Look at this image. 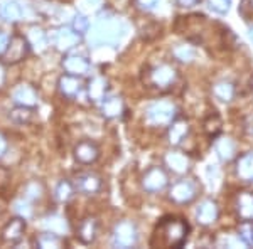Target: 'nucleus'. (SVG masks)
<instances>
[{"label": "nucleus", "mask_w": 253, "mask_h": 249, "mask_svg": "<svg viewBox=\"0 0 253 249\" xmlns=\"http://www.w3.org/2000/svg\"><path fill=\"white\" fill-rule=\"evenodd\" d=\"M189 226L184 219L175 215H166L157 222L154 229L150 246L152 248H182L187 241Z\"/></svg>", "instance_id": "obj_1"}, {"label": "nucleus", "mask_w": 253, "mask_h": 249, "mask_svg": "<svg viewBox=\"0 0 253 249\" xmlns=\"http://www.w3.org/2000/svg\"><path fill=\"white\" fill-rule=\"evenodd\" d=\"M124 34V26L122 22H118L115 19H101L96 22V26L93 27L91 34H89V40L93 44H113Z\"/></svg>", "instance_id": "obj_2"}, {"label": "nucleus", "mask_w": 253, "mask_h": 249, "mask_svg": "<svg viewBox=\"0 0 253 249\" xmlns=\"http://www.w3.org/2000/svg\"><path fill=\"white\" fill-rule=\"evenodd\" d=\"M31 52V42L27 37L24 36H12L10 40H7V46L3 49L2 56H0V61L3 64H17L20 61H24L29 56Z\"/></svg>", "instance_id": "obj_3"}, {"label": "nucleus", "mask_w": 253, "mask_h": 249, "mask_svg": "<svg viewBox=\"0 0 253 249\" xmlns=\"http://www.w3.org/2000/svg\"><path fill=\"white\" fill-rule=\"evenodd\" d=\"M175 118V106L170 101H157L147 109V121L154 126H169Z\"/></svg>", "instance_id": "obj_4"}, {"label": "nucleus", "mask_w": 253, "mask_h": 249, "mask_svg": "<svg viewBox=\"0 0 253 249\" xmlns=\"http://www.w3.org/2000/svg\"><path fill=\"white\" fill-rule=\"evenodd\" d=\"M196 185L191 180L175 182L169 190V199L175 204H189L196 199Z\"/></svg>", "instance_id": "obj_5"}, {"label": "nucleus", "mask_w": 253, "mask_h": 249, "mask_svg": "<svg viewBox=\"0 0 253 249\" xmlns=\"http://www.w3.org/2000/svg\"><path fill=\"white\" fill-rule=\"evenodd\" d=\"M113 241L118 248H132L137 243V229L133 222H130V220L118 222L115 232H113Z\"/></svg>", "instance_id": "obj_6"}, {"label": "nucleus", "mask_w": 253, "mask_h": 249, "mask_svg": "<svg viewBox=\"0 0 253 249\" xmlns=\"http://www.w3.org/2000/svg\"><path fill=\"white\" fill-rule=\"evenodd\" d=\"M167 185V174L162 167H152L144 174L142 187L147 192H159Z\"/></svg>", "instance_id": "obj_7"}, {"label": "nucleus", "mask_w": 253, "mask_h": 249, "mask_svg": "<svg viewBox=\"0 0 253 249\" xmlns=\"http://www.w3.org/2000/svg\"><path fill=\"white\" fill-rule=\"evenodd\" d=\"M149 81L156 88H169L175 81V71L169 64H161L149 72Z\"/></svg>", "instance_id": "obj_8"}, {"label": "nucleus", "mask_w": 253, "mask_h": 249, "mask_svg": "<svg viewBox=\"0 0 253 249\" xmlns=\"http://www.w3.org/2000/svg\"><path fill=\"white\" fill-rule=\"evenodd\" d=\"M100 157V148L95 142L91 140H83L75 146V158L83 165H89Z\"/></svg>", "instance_id": "obj_9"}, {"label": "nucleus", "mask_w": 253, "mask_h": 249, "mask_svg": "<svg viewBox=\"0 0 253 249\" xmlns=\"http://www.w3.org/2000/svg\"><path fill=\"white\" fill-rule=\"evenodd\" d=\"M24 232H26V217H15L10 219L2 229V239L5 243L15 244L22 239Z\"/></svg>", "instance_id": "obj_10"}, {"label": "nucleus", "mask_w": 253, "mask_h": 249, "mask_svg": "<svg viewBox=\"0 0 253 249\" xmlns=\"http://www.w3.org/2000/svg\"><path fill=\"white\" fill-rule=\"evenodd\" d=\"M75 189L83 192V194H96L101 189V178L96 174L86 172V174H80L75 180Z\"/></svg>", "instance_id": "obj_11"}, {"label": "nucleus", "mask_w": 253, "mask_h": 249, "mask_svg": "<svg viewBox=\"0 0 253 249\" xmlns=\"http://www.w3.org/2000/svg\"><path fill=\"white\" fill-rule=\"evenodd\" d=\"M98 234V222L95 217H84L80 220L78 227H76V238L83 244H91Z\"/></svg>", "instance_id": "obj_12"}, {"label": "nucleus", "mask_w": 253, "mask_h": 249, "mask_svg": "<svg viewBox=\"0 0 253 249\" xmlns=\"http://www.w3.org/2000/svg\"><path fill=\"white\" fill-rule=\"evenodd\" d=\"M236 214L243 222L253 220V192H240L236 197Z\"/></svg>", "instance_id": "obj_13"}, {"label": "nucleus", "mask_w": 253, "mask_h": 249, "mask_svg": "<svg viewBox=\"0 0 253 249\" xmlns=\"http://www.w3.org/2000/svg\"><path fill=\"white\" fill-rule=\"evenodd\" d=\"M52 42L59 51H69L80 42V34L75 29H59L52 37Z\"/></svg>", "instance_id": "obj_14"}, {"label": "nucleus", "mask_w": 253, "mask_h": 249, "mask_svg": "<svg viewBox=\"0 0 253 249\" xmlns=\"http://www.w3.org/2000/svg\"><path fill=\"white\" fill-rule=\"evenodd\" d=\"M58 86H59V91L63 96L75 98L80 95L83 84H81V81H80V76H73V74H68L66 72L64 76H61Z\"/></svg>", "instance_id": "obj_15"}, {"label": "nucleus", "mask_w": 253, "mask_h": 249, "mask_svg": "<svg viewBox=\"0 0 253 249\" xmlns=\"http://www.w3.org/2000/svg\"><path fill=\"white\" fill-rule=\"evenodd\" d=\"M63 68L68 74L83 76L89 71V63L84 58H80V56H68L63 61Z\"/></svg>", "instance_id": "obj_16"}, {"label": "nucleus", "mask_w": 253, "mask_h": 249, "mask_svg": "<svg viewBox=\"0 0 253 249\" xmlns=\"http://www.w3.org/2000/svg\"><path fill=\"white\" fill-rule=\"evenodd\" d=\"M196 215H198V222L199 224H203V226H210V224H213L214 220L218 219L219 209H218V206H216L213 201H205L201 206H199Z\"/></svg>", "instance_id": "obj_17"}, {"label": "nucleus", "mask_w": 253, "mask_h": 249, "mask_svg": "<svg viewBox=\"0 0 253 249\" xmlns=\"http://www.w3.org/2000/svg\"><path fill=\"white\" fill-rule=\"evenodd\" d=\"M14 101L20 106L34 108V105L38 103V91L29 84H22L14 91Z\"/></svg>", "instance_id": "obj_18"}, {"label": "nucleus", "mask_w": 253, "mask_h": 249, "mask_svg": "<svg viewBox=\"0 0 253 249\" xmlns=\"http://www.w3.org/2000/svg\"><path fill=\"white\" fill-rule=\"evenodd\" d=\"M24 9L14 0H7V2L0 3V19L7 20V22H17L22 19Z\"/></svg>", "instance_id": "obj_19"}, {"label": "nucleus", "mask_w": 253, "mask_h": 249, "mask_svg": "<svg viewBox=\"0 0 253 249\" xmlns=\"http://www.w3.org/2000/svg\"><path fill=\"white\" fill-rule=\"evenodd\" d=\"M236 174L247 182H253V152L245 153L236 160Z\"/></svg>", "instance_id": "obj_20"}, {"label": "nucleus", "mask_w": 253, "mask_h": 249, "mask_svg": "<svg viewBox=\"0 0 253 249\" xmlns=\"http://www.w3.org/2000/svg\"><path fill=\"white\" fill-rule=\"evenodd\" d=\"M187 133H189V126H187L186 121L177 120L169 125V142L172 145L181 143V142L187 137Z\"/></svg>", "instance_id": "obj_21"}, {"label": "nucleus", "mask_w": 253, "mask_h": 249, "mask_svg": "<svg viewBox=\"0 0 253 249\" xmlns=\"http://www.w3.org/2000/svg\"><path fill=\"white\" fill-rule=\"evenodd\" d=\"M214 148H216L218 157L221 158L223 162H228V160H231V158L235 157V143L226 137L218 138V140H216V143H214Z\"/></svg>", "instance_id": "obj_22"}, {"label": "nucleus", "mask_w": 253, "mask_h": 249, "mask_svg": "<svg viewBox=\"0 0 253 249\" xmlns=\"http://www.w3.org/2000/svg\"><path fill=\"white\" fill-rule=\"evenodd\" d=\"M88 95L91 98L93 101H101L107 95V79L105 77H93L89 81V86H88Z\"/></svg>", "instance_id": "obj_23"}, {"label": "nucleus", "mask_w": 253, "mask_h": 249, "mask_svg": "<svg viewBox=\"0 0 253 249\" xmlns=\"http://www.w3.org/2000/svg\"><path fill=\"white\" fill-rule=\"evenodd\" d=\"M101 111H103V115L107 118H117L118 115H122V111H124V101L117 96L105 98L103 105H101Z\"/></svg>", "instance_id": "obj_24"}, {"label": "nucleus", "mask_w": 253, "mask_h": 249, "mask_svg": "<svg viewBox=\"0 0 253 249\" xmlns=\"http://www.w3.org/2000/svg\"><path fill=\"white\" fill-rule=\"evenodd\" d=\"M64 238L59 234H56V232H44V234H41L36 238V246L39 248H61L64 246Z\"/></svg>", "instance_id": "obj_25"}, {"label": "nucleus", "mask_w": 253, "mask_h": 249, "mask_svg": "<svg viewBox=\"0 0 253 249\" xmlns=\"http://www.w3.org/2000/svg\"><path fill=\"white\" fill-rule=\"evenodd\" d=\"M166 163L175 174H184L187 170V167H189V160H187V157L182 153H169L166 157Z\"/></svg>", "instance_id": "obj_26"}, {"label": "nucleus", "mask_w": 253, "mask_h": 249, "mask_svg": "<svg viewBox=\"0 0 253 249\" xmlns=\"http://www.w3.org/2000/svg\"><path fill=\"white\" fill-rule=\"evenodd\" d=\"M32 116H34V113H32V108H29V106H20V105H17V108H14L9 113L10 120L14 121V123H19V125L31 123Z\"/></svg>", "instance_id": "obj_27"}, {"label": "nucleus", "mask_w": 253, "mask_h": 249, "mask_svg": "<svg viewBox=\"0 0 253 249\" xmlns=\"http://www.w3.org/2000/svg\"><path fill=\"white\" fill-rule=\"evenodd\" d=\"M213 96L219 101H231L235 96V88L233 84L221 81V83H216L213 86Z\"/></svg>", "instance_id": "obj_28"}, {"label": "nucleus", "mask_w": 253, "mask_h": 249, "mask_svg": "<svg viewBox=\"0 0 253 249\" xmlns=\"http://www.w3.org/2000/svg\"><path fill=\"white\" fill-rule=\"evenodd\" d=\"M75 183L69 182V180H63L58 183V187H56L54 190V197L58 199L59 202H68L69 199L73 197V194H75Z\"/></svg>", "instance_id": "obj_29"}, {"label": "nucleus", "mask_w": 253, "mask_h": 249, "mask_svg": "<svg viewBox=\"0 0 253 249\" xmlns=\"http://www.w3.org/2000/svg\"><path fill=\"white\" fill-rule=\"evenodd\" d=\"M172 54L175 56V59L182 61V63H191L196 56V51L191 46H186V44H181L172 51Z\"/></svg>", "instance_id": "obj_30"}, {"label": "nucleus", "mask_w": 253, "mask_h": 249, "mask_svg": "<svg viewBox=\"0 0 253 249\" xmlns=\"http://www.w3.org/2000/svg\"><path fill=\"white\" fill-rule=\"evenodd\" d=\"M46 226L51 232H56V234H59V236H63L68 229L66 220H64L63 217H59V215H52V217H49Z\"/></svg>", "instance_id": "obj_31"}, {"label": "nucleus", "mask_w": 253, "mask_h": 249, "mask_svg": "<svg viewBox=\"0 0 253 249\" xmlns=\"http://www.w3.org/2000/svg\"><path fill=\"white\" fill-rule=\"evenodd\" d=\"M29 42H31V46H36V44H38L39 49H44V47H46L47 39H46V36H44V32L41 29H32Z\"/></svg>", "instance_id": "obj_32"}, {"label": "nucleus", "mask_w": 253, "mask_h": 249, "mask_svg": "<svg viewBox=\"0 0 253 249\" xmlns=\"http://www.w3.org/2000/svg\"><path fill=\"white\" fill-rule=\"evenodd\" d=\"M210 7L213 9L214 12L218 14H226L230 10V5H231V0H208Z\"/></svg>", "instance_id": "obj_33"}, {"label": "nucleus", "mask_w": 253, "mask_h": 249, "mask_svg": "<svg viewBox=\"0 0 253 249\" xmlns=\"http://www.w3.org/2000/svg\"><path fill=\"white\" fill-rule=\"evenodd\" d=\"M240 238L247 244H253V226L250 222H243V226L240 227Z\"/></svg>", "instance_id": "obj_34"}, {"label": "nucleus", "mask_w": 253, "mask_h": 249, "mask_svg": "<svg viewBox=\"0 0 253 249\" xmlns=\"http://www.w3.org/2000/svg\"><path fill=\"white\" fill-rule=\"evenodd\" d=\"M89 27V22L86 20V17H83V15H78V17L75 19V31L78 32V34H83V32H86Z\"/></svg>", "instance_id": "obj_35"}, {"label": "nucleus", "mask_w": 253, "mask_h": 249, "mask_svg": "<svg viewBox=\"0 0 253 249\" xmlns=\"http://www.w3.org/2000/svg\"><path fill=\"white\" fill-rule=\"evenodd\" d=\"M135 2L142 10H152V9H156L159 0H135Z\"/></svg>", "instance_id": "obj_36"}, {"label": "nucleus", "mask_w": 253, "mask_h": 249, "mask_svg": "<svg viewBox=\"0 0 253 249\" xmlns=\"http://www.w3.org/2000/svg\"><path fill=\"white\" fill-rule=\"evenodd\" d=\"M9 172H7V169H3V167H0V189L2 187H5L7 183H9Z\"/></svg>", "instance_id": "obj_37"}, {"label": "nucleus", "mask_w": 253, "mask_h": 249, "mask_svg": "<svg viewBox=\"0 0 253 249\" xmlns=\"http://www.w3.org/2000/svg\"><path fill=\"white\" fill-rule=\"evenodd\" d=\"M179 7H194L196 3H199V0H175Z\"/></svg>", "instance_id": "obj_38"}, {"label": "nucleus", "mask_w": 253, "mask_h": 249, "mask_svg": "<svg viewBox=\"0 0 253 249\" xmlns=\"http://www.w3.org/2000/svg\"><path fill=\"white\" fill-rule=\"evenodd\" d=\"M5 150H7V142H5V138L0 135V157L5 153Z\"/></svg>", "instance_id": "obj_39"}, {"label": "nucleus", "mask_w": 253, "mask_h": 249, "mask_svg": "<svg viewBox=\"0 0 253 249\" xmlns=\"http://www.w3.org/2000/svg\"><path fill=\"white\" fill-rule=\"evenodd\" d=\"M3 81H5V68H3V63L0 61V86L3 84Z\"/></svg>", "instance_id": "obj_40"}, {"label": "nucleus", "mask_w": 253, "mask_h": 249, "mask_svg": "<svg viewBox=\"0 0 253 249\" xmlns=\"http://www.w3.org/2000/svg\"><path fill=\"white\" fill-rule=\"evenodd\" d=\"M7 46V37L3 34H0V56H2V52H3V49H5Z\"/></svg>", "instance_id": "obj_41"}, {"label": "nucleus", "mask_w": 253, "mask_h": 249, "mask_svg": "<svg viewBox=\"0 0 253 249\" xmlns=\"http://www.w3.org/2000/svg\"><path fill=\"white\" fill-rule=\"evenodd\" d=\"M243 5L250 7V10H253V0H245V3H243Z\"/></svg>", "instance_id": "obj_42"}, {"label": "nucleus", "mask_w": 253, "mask_h": 249, "mask_svg": "<svg viewBox=\"0 0 253 249\" xmlns=\"http://www.w3.org/2000/svg\"><path fill=\"white\" fill-rule=\"evenodd\" d=\"M250 39L253 40V26L250 27Z\"/></svg>", "instance_id": "obj_43"}]
</instances>
